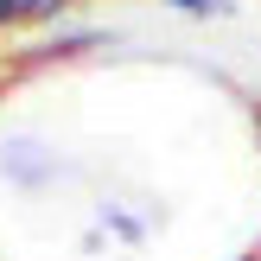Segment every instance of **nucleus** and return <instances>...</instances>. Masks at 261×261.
Instances as JSON below:
<instances>
[{
  "mask_svg": "<svg viewBox=\"0 0 261 261\" xmlns=\"http://www.w3.org/2000/svg\"><path fill=\"white\" fill-rule=\"evenodd\" d=\"M0 172L19 191H45V185H58V153L32 134H13V140H0Z\"/></svg>",
  "mask_w": 261,
  "mask_h": 261,
  "instance_id": "nucleus-1",
  "label": "nucleus"
},
{
  "mask_svg": "<svg viewBox=\"0 0 261 261\" xmlns=\"http://www.w3.org/2000/svg\"><path fill=\"white\" fill-rule=\"evenodd\" d=\"M249 261H255V255H249Z\"/></svg>",
  "mask_w": 261,
  "mask_h": 261,
  "instance_id": "nucleus-5",
  "label": "nucleus"
},
{
  "mask_svg": "<svg viewBox=\"0 0 261 261\" xmlns=\"http://www.w3.org/2000/svg\"><path fill=\"white\" fill-rule=\"evenodd\" d=\"M255 261H261V255H255Z\"/></svg>",
  "mask_w": 261,
  "mask_h": 261,
  "instance_id": "nucleus-3",
  "label": "nucleus"
},
{
  "mask_svg": "<svg viewBox=\"0 0 261 261\" xmlns=\"http://www.w3.org/2000/svg\"><path fill=\"white\" fill-rule=\"evenodd\" d=\"M255 255H261V249H255Z\"/></svg>",
  "mask_w": 261,
  "mask_h": 261,
  "instance_id": "nucleus-4",
  "label": "nucleus"
},
{
  "mask_svg": "<svg viewBox=\"0 0 261 261\" xmlns=\"http://www.w3.org/2000/svg\"><path fill=\"white\" fill-rule=\"evenodd\" d=\"M166 7L191 13V19H217V13H229V7H236V0H166Z\"/></svg>",
  "mask_w": 261,
  "mask_h": 261,
  "instance_id": "nucleus-2",
  "label": "nucleus"
}]
</instances>
